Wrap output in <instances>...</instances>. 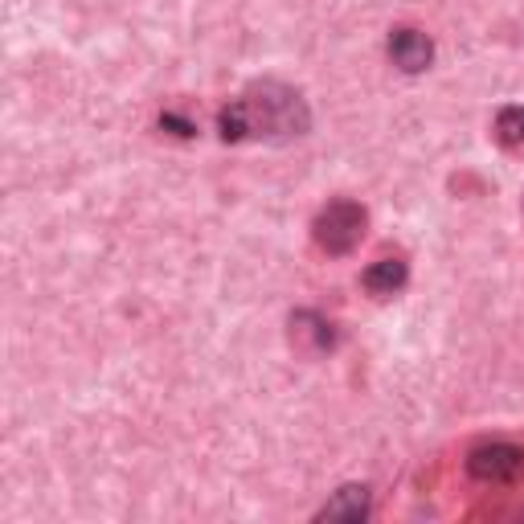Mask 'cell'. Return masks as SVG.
I'll return each mask as SVG.
<instances>
[{"instance_id":"cell-10","label":"cell","mask_w":524,"mask_h":524,"mask_svg":"<svg viewBox=\"0 0 524 524\" xmlns=\"http://www.w3.org/2000/svg\"><path fill=\"white\" fill-rule=\"evenodd\" d=\"M160 131H168V136H177V140H193L197 136V123L181 111H160Z\"/></svg>"},{"instance_id":"cell-9","label":"cell","mask_w":524,"mask_h":524,"mask_svg":"<svg viewBox=\"0 0 524 524\" xmlns=\"http://www.w3.org/2000/svg\"><path fill=\"white\" fill-rule=\"evenodd\" d=\"M496 136L508 148H524V107H500L496 115Z\"/></svg>"},{"instance_id":"cell-2","label":"cell","mask_w":524,"mask_h":524,"mask_svg":"<svg viewBox=\"0 0 524 524\" xmlns=\"http://www.w3.org/2000/svg\"><path fill=\"white\" fill-rule=\"evenodd\" d=\"M365 226H369L365 205L348 201V197H336V201H328V205L316 213L312 234H316V246H320L324 254L344 258V254H353V250L361 246Z\"/></svg>"},{"instance_id":"cell-8","label":"cell","mask_w":524,"mask_h":524,"mask_svg":"<svg viewBox=\"0 0 524 524\" xmlns=\"http://www.w3.org/2000/svg\"><path fill=\"white\" fill-rule=\"evenodd\" d=\"M217 131H222V140H226V144H242V140H250V119H246L242 99H230L222 111H217Z\"/></svg>"},{"instance_id":"cell-5","label":"cell","mask_w":524,"mask_h":524,"mask_svg":"<svg viewBox=\"0 0 524 524\" xmlns=\"http://www.w3.org/2000/svg\"><path fill=\"white\" fill-rule=\"evenodd\" d=\"M291 340L303 348V353H316L320 357V353H332V348H336V328L320 312L303 308V312L291 316Z\"/></svg>"},{"instance_id":"cell-4","label":"cell","mask_w":524,"mask_h":524,"mask_svg":"<svg viewBox=\"0 0 524 524\" xmlns=\"http://www.w3.org/2000/svg\"><path fill=\"white\" fill-rule=\"evenodd\" d=\"M389 58H393V66L406 70V74H422L434 62V41L422 29L402 25V29L389 33Z\"/></svg>"},{"instance_id":"cell-6","label":"cell","mask_w":524,"mask_h":524,"mask_svg":"<svg viewBox=\"0 0 524 524\" xmlns=\"http://www.w3.org/2000/svg\"><path fill=\"white\" fill-rule=\"evenodd\" d=\"M369 508H373V496H369V488H365V484H344V488H336V492H332V500L316 512V520L357 524V520H365V516H369Z\"/></svg>"},{"instance_id":"cell-1","label":"cell","mask_w":524,"mask_h":524,"mask_svg":"<svg viewBox=\"0 0 524 524\" xmlns=\"http://www.w3.org/2000/svg\"><path fill=\"white\" fill-rule=\"evenodd\" d=\"M246 119H250V140H295V136H308L312 131V111L308 99H303L295 86L287 82H254L250 91L242 95Z\"/></svg>"},{"instance_id":"cell-7","label":"cell","mask_w":524,"mask_h":524,"mask_svg":"<svg viewBox=\"0 0 524 524\" xmlns=\"http://www.w3.org/2000/svg\"><path fill=\"white\" fill-rule=\"evenodd\" d=\"M406 279H410V267L402 258H377V262H369L365 275H361L365 291H373V295H398L406 287Z\"/></svg>"},{"instance_id":"cell-3","label":"cell","mask_w":524,"mask_h":524,"mask_svg":"<svg viewBox=\"0 0 524 524\" xmlns=\"http://www.w3.org/2000/svg\"><path fill=\"white\" fill-rule=\"evenodd\" d=\"M467 475L479 484H512L524 475V447L516 443H484L467 455Z\"/></svg>"}]
</instances>
